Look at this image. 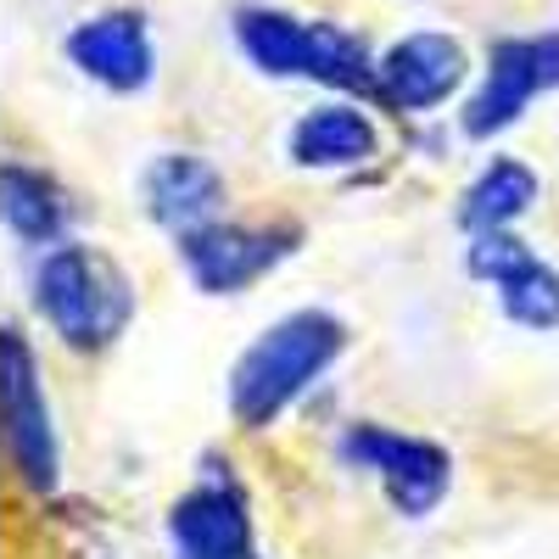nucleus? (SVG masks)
I'll return each mask as SVG.
<instances>
[{
	"label": "nucleus",
	"instance_id": "14",
	"mask_svg": "<svg viewBox=\"0 0 559 559\" xmlns=\"http://www.w3.org/2000/svg\"><path fill=\"white\" fill-rule=\"evenodd\" d=\"M537 197H543V179H537L532 163H521V157H492V163L459 191L453 218H459L464 236H492V229H515V224L537 207Z\"/></svg>",
	"mask_w": 559,
	"mask_h": 559
},
{
	"label": "nucleus",
	"instance_id": "2",
	"mask_svg": "<svg viewBox=\"0 0 559 559\" xmlns=\"http://www.w3.org/2000/svg\"><path fill=\"white\" fill-rule=\"evenodd\" d=\"M28 302L68 353L90 358V353L118 347L123 331L134 324V280L102 247L62 241L51 252H39L34 280H28Z\"/></svg>",
	"mask_w": 559,
	"mask_h": 559
},
{
	"label": "nucleus",
	"instance_id": "10",
	"mask_svg": "<svg viewBox=\"0 0 559 559\" xmlns=\"http://www.w3.org/2000/svg\"><path fill=\"white\" fill-rule=\"evenodd\" d=\"M224 207H229V185L197 152H157L140 168V213L163 224L168 236H185V229L224 218Z\"/></svg>",
	"mask_w": 559,
	"mask_h": 559
},
{
	"label": "nucleus",
	"instance_id": "13",
	"mask_svg": "<svg viewBox=\"0 0 559 559\" xmlns=\"http://www.w3.org/2000/svg\"><path fill=\"white\" fill-rule=\"evenodd\" d=\"M229 39L263 79H308L313 73V17L280 7H236Z\"/></svg>",
	"mask_w": 559,
	"mask_h": 559
},
{
	"label": "nucleus",
	"instance_id": "17",
	"mask_svg": "<svg viewBox=\"0 0 559 559\" xmlns=\"http://www.w3.org/2000/svg\"><path fill=\"white\" fill-rule=\"evenodd\" d=\"M532 258V247L521 241V229H492V236H471L464 241V274L481 280V286H498L509 269H521Z\"/></svg>",
	"mask_w": 559,
	"mask_h": 559
},
{
	"label": "nucleus",
	"instance_id": "7",
	"mask_svg": "<svg viewBox=\"0 0 559 559\" xmlns=\"http://www.w3.org/2000/svg\"><path fill=\"white\" fill-rule=\"evenodd\" d=\"M168 543L179 559H247L258 554V521L247 487L224 459H207L202 476L168 503Z\"/></svg>",
	"mask_w": 559,
	"mask_h": 559
},
{
	"label": "nucleus",
	"instance_id": "18",
	"mask_svg": "<svg viewBox=\"0 0 559 559\" xmlns=\"http://www.w3.org/2000/svg\"><path fill=\"white\" fill-rule=\"evenodd\" d=\"M247 559H258V554H247Z\"/></svg>",
	"mask_w": 559,
	"mask_h": 559
},
{
	"label": "nucleus",
	"instance_id": "6",
	"mask_svg": "<svg viewBox=\"0 0 559 559\" xmlns=\"http://www.w3.org/2000/svg\"><path fill=\"white\" fill-rule=\"evenodd\" d=\"M302 241L297 224H236V218H213L202 229L174 236V258L191 280V292L202 297H236L258 286L263 274H274Z\"/></svg>",
	"mask_w": 559,
	"mask_h": 559
},
{
	"label": "nucleus",
	"instance_id": "3",
	"mask_svg": "<svg viewBox=\"0 0 559 559\" xmlns=\"http://www.w3.org/2000/svg\"><path fill=\"white\" fill-rule=\"evenodd\" d=\"M0 448H7V471L23 492L45 498L62 487L57 408H51V392H45L39 353L17 324L0 331Z\"/></svg>",
	"mask_w": 559,
	"mask_h": 559
},
{
	"label": "nucleus",
	"instance_id": "5",
	"mask_svg": "<svg viewBox=\"0 0 559 559\" xmlns=\"http://www.w3.org/2000/svg\"><path fill=\"white\" fill-rule=\"evenodd\" d=\"M559 90V28L543 34H503L487 45L481 79L459 107V134L464 140H498L503 129H515L532 102Z\"/></svg>",
	"mask_w": 559,
	"mask_h": 559
},
{
	"label": "nucleus",
	"instance_id": "1",
	"mask_svg": "<svg viewBox=\"0 0 559 559\" xmlns=\"http://www.w3.org/2000/svg\"><path fill=\"white\" fill-rule=\"evenodd\" d=\"M347 353V324L331 308H292L269 319L263 331L236 353L229 364V419L241 431H269L280 426Z\"/></svg>",
	"mask_w": 559,
	"mask_h": 559
},
{
	"label": "nucleus",
	"instance_id": "16",
	"mask_svg": "<svg viewBox=\"0 0 559 559\" xmlns=\"http://www.w3.org/2000/svg\"><path fill=\"white\" fill-rule=\"evenodd\" d=\"M492 302L515 331H532V336L559 331V269L543 252H532L521 269H509L492 286Z\"/></svg>",
	"mask_w": 559,
	"mask_h": 559
},
{
	"label": "nucleus",
	"instance_id": "9",
	"mask_svg": "<svg viewBox=\"0 0 559 559\" xmlns=\"http://www.w3.org/2000/svg\"><path fill=\"white\" fill-rule=\"evenodd\" d=\"M68 62L90 79L112 90V96H140L152 79H157V45H152V23L146 12L134 7H112V12H96L68 28L62 39Z\"/></svg>",
	"mask_w": 559,
	"mask_h": 559
},
{
	"label": "nucleus",
	"instance_id": "11",
	"mask_svg": "<svg viewBox=\"0 0 559 559\" xmlns=\"http://www.w3.org/2000/svg\"><path fill=\"white\" fill-rule=\"evenodd\" d=\"M286 157H292V168H308V174H353L381 157V129L358 102L336 96V102L308 107L292 123Z\"/></svg>",
	"mask_w": 559,
	"mask_h": 559
},
{
	"label": "nucleus",
	"instance_id": "12",
	"mask_svg": "<svg viewBox=\"0 0 559 559\" xmlns=\"http://www.w3.org/2000/svg\"><path fill=\"white\" fill-rule=\"evenodd\" d=\"M0 218H7L12 229V241H23L28 252H51L68 236V224H73V202L68 191L34 163H7L0 168Z\"/></svg>",
	"mask_w": 559,
	"mask_h": 559
},
{
	"label": "nucleus",
	"instance_id": "4",
	"mask_svg": "<svg viewBox=\"0 0 559 559\" xmlns=\"http://www.w3.org/2000/svg\"><path fill=\"white\" fill-rule=\"evenodd\" d=\"M336 453L381 487V498L397 509L403 521L437 515L442 498L453 492V453L442 442H431V437L381 426V419H358V426H347Z\"/></svg>",
	"mask_w": 559,
	"mask_h": 559
},
{
	"label": "nucleus",
	"instance_id": "8",
	"mask_svg": "<svg viewBox=\"0 0 559 559\" xmlns=\"http://www.w3.org/2000/svg\"><path fill=\"white\" fill-rule=\"evenodd\" d=\"M464 79H471L464 39H453L442 28H414L376 57V102L392 118H419V112L448 107L464 90Z\"/></svg>",
	"mask_w": 559,
	"mask_h": 559
},
{
	"label": "nucleus",
	"instance_id": "15",
	"mask_svg": "<svg viewBox=\"0 0 559 559\" xmlns=\"http://www.w3.org/2000/svg\"><path fill=\"white\" fill-rule=\"evenodd\" d=\"M308 84H324V90H336V96L347 102H376V51L342 23H324L313 17V73Z\"/></svg>",
	"mask_w": 559,
	"mask_h": 559
}]
</instances>
